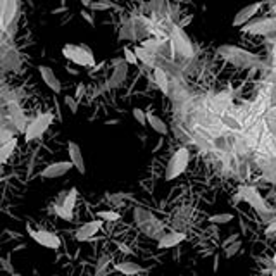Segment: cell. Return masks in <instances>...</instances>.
I'll return each mask as SVG.
<instances>
[{
  "instance_id": "obj_16",
  "label": "cell",
  "mask_w": 276,
  "mask_h": 276,
  "mask_svg": "<svg viewBox=\"0 0 276 276\" xmlns=\"http://www.w3.org/2000/svg\"><path fill=\"white\" fill-rule=\"evenodd\" d=\"M185 238H186L185 233L171 231V233H168V235H164V236H161V238H159L157 247L159 248H173V247L180 245L181 242H185Z\"/></svg>"
},
{
  "instance_id": "obj_1",
  "label": "cell",
  "mask_w": 276,
  "mask_h": 276,
  "mask_svg": "<svg viewBox=\"0 0 276 276\" xmlns=\"http://www.w3.org/2000/svg\"><path fill=\"white\" fill-rule=\"evenodd\" d=\"M223 59H226L231 64L238 66V68H252V66H259L261 61H259L257 56L247 52L243 49H238V47H231V45H223L219 50H217Z\"/></svg>"
},
{
  "instance_id": "obj_11",
  "label": "cell",
  "mask_w": 276,
  "mask_h": 276,
  "mask_svg": "<svg viewBox=\"0 0 276 276\" xmlns=\"http://www.w3.org/2000/svg\"><path fill=\"white\" fill-rule=\"evenodd\" d=\"M38 75H40L42 81L45 83V87L49 88L50 92L54 93H61L62 92V85H61V80L59 76L56 75V71H54L50 66H38Z\"/></svg>"
},
{
  "instance_id": "obj_2",
  "label": "cell",
  "mask_w": 276,
  "mask_h": 276,
  "mask_svg": "<svg viewBox=\"0 0 276 276\" xmlns=\"http://www.w3.org/2000/svg\"><path fill=\"white\" fill-rule=\"evenodd\" d=\"M62 56L69 62L81 68H93L95 66V56H93L92 49L87 45H75V44H66L62 49Z\"/></svg>"
},
{
  "instance_id": "obj_13",
  "label": "cell",
  "mask_w": 276,
  "mask_h": 276,
  "mask_svg": "<svg viewBox=\"0 0 276 276\" xmlns=\"http://www.w3.org/2000/svg\"><path fill=\"white\" fill-rule=\"evenodd\" d=\"M259 9H261V2L248 4V6H245L243 9H240L238 13L235 14V18H233V21H231V26H235V28H242L243 25L250 23V19L259 13Z\"/></svg>"
},
{
  "instance_id": "obj_34",
  "label": "cell",
  "mask_w": 276,
  "mask_h": 276,
  "mask_svg": "<svg viewBox=\"0 0 276 276\" xmlns=\"http://www.w3.org/2000/svg\"><path fill=\"white\" fill-rule=\"evenodd\" d=\"M269 106L276 107V75L271 78V92H269Z\"/></svg>"
},
{
  "instance_id": "obj_21",
  "label": "cell",
  "mask_w": 276,
  "mask_h": 276,
  "mask_svg": "<svg viewBox=\"0 0 276 276\" xmlns=\"http://www.w3.org/2000/svg\"><path fill=\"white\" fill-rule=\"evenodd\" d=\"M16 147H18V140H16L14 137L9 138L6 143H2V145H0V164H4V162L9 161V157L14 154Z\"/></svg>"
},
{
  "instance_id": "obj_3",
  "label": "cell",
  "mask_w": 276,
  "mask_h": 276,
  "mask_svg": "<svg viewBox=\"0 0 276 276\" xmlns=\"http://www.w3.org/2000/svg\"><path fill=\"white\" fill-rule=\"evenodd\" d=\"M190 162V152L186 147H180L173 155H171L168 166H166V181H173L176 178H180L188 168Z\"/></svg>"
},
{
  "instance_id": "obj_28",
  "label": "cell",
  "mask_w": 276,
  "mask_h": 276,
  "mask_svg": "<svg viewBox=\"0 0 276 276\" xmlns=\"http://www.w3.org/2000/svg\"><path fill=\"white\" fill-rule=\"evenodd\" d=\"M240 248H242V240H236V242L230 243L228 247H224L223 250H224V255H226V257L230 259V257H235V255L238 254Z\"/></svg>"
},
{
  "instance_id": "obj_41",
  "label": "cell",
  "mask_w": 276,
  "mask_h": 276,
  "mask_svg": "<svg viewBox=\"0 0 276 276\" xmlns=\"http://www.w3.org/2000/svg\"><path fill=\"white\" fill-rule=\"evenodd\" d=\"M66 11H68V7L62 6V7H59V9H54L52 14H62V13H66Z\"/></svg>"
},
{
  "instance_id": "obj_40",
  "label": "cell",
  "mask_w": 276,
  "mask_h": 276,
  "mask_svg": "<svg viewBox=\"0 0 276 276\" xmlns=\"http://www.w3.org/2000/svg\"><path fill=\"white\" fill-rule=\"evenodd\" d=\"M83 92H85V85H83V83H80V85H78V90H76L75 99H76V100H80L81 97H83Z\"/></svg>"
},
{
  "instance_id": "obj_27",
  "label": "cell",
  "mask_w": 276,
  "mask_h": 276,
  "mask_svg": "<svg viewBox=\"0 0 276 276\" xmlns=\"http://www.w3.org/2000/svg\"><path fill=\"white\" fill-rule=\"evenodd\" d=\"M221 123L224 124L226 128H230V130H233V131H240L242 130V124H240L238 121H236L233 116H230V114H223L221 116Z\"/></svg>"
},
{
  "instance_id": "obj_39",
  "label": "cell",
  "mask_w": 276,
  "mask_h": 276,
  "mask_svg": "<svg viewBox=\"0 0 276 276\" xmlns=\"http://www.w3.org/2000/svg\"><path fill=\"white\" fill-rule=\"evenodd\" d=\"M233 202H235V204H238V202H243V186H240L238 192L235 193V197H233Z\"/></svg>"
},
{
  "instance_id": "obj_6",
  "label": "cell",
  "mask_w": 276,
  "mask_h": 276,
  "mask_svg": "<svg viewBox=\"0 0 276 276\" xmlns=\"http://www.w3.org/2000/svg\"><path fill=\"white\" fill-rule=\"evenodd\" d=\"M26 231H28L30 238L35 240V243H38L44 248H50V250H57L61 247V238L56 233L49 231V230H35L30 224H26Z\"/></svg>"
},
{
  "instance_id": "obj_22",
  "label": "cell",
  "mask_w": 276,
  "mask_h": 276,
  "mask_svg": "<svg viewBox=\"0 0 276 276\" xmlns=\"http://www.w3.org/2000/svg\"><path fill=\"white\" fill-rule=\"evenodd\" d=\"M133 52H135V56H137V59L138 62H143V64H147V66H152L154 64V57H152V52H149V50H145L143 47H133Z\"/></svg>"
},
{
  "instance_id": "obj_33",
  "label": "cell",
  "mask_w": 276,
  "mask_h": 276,
  "mask_svg": "<svg viewBox=\"0 0 276 276\" xmlns=\"http://www.w3.org/2000/svg\"><path fill=\"white\" fill-rule=\"evenodd\" d=\"M0 266H2V269L4 271H7L11 276H14L16 274V269H14V266L11 264L9 261V257H0Z\"/></svg>"
},
{
  "instance_id": "obj_44",
  "label": "cell",
  "mask_w": 276,
  "mask_h": 276,
  "mask_svg": "<svg viewBox=\"0 0 276 276\" xmlns=\"http://www.w3.org/2000/svg\"><path fill=\"white\" fill-rule=\"evenodd\" d=\"M271 109H273V111H271V112H273V114H276V107H271Z\"/></svg>"
},
{
  "instance_id": "obj_4",
  "label": "cell",
  "mask_w": 276,
  "mask_h": 276,
  "mask_svg": "<svg viewBox=\"0 0 276 276\" xmlns=\"http://www.w3.org/2000/svg\"><path fill=\"white\" fill-rule=\"evenodd\" d=\"M171 50H173V56H180L183 59H190L193 56V45L190 42V38L186 37V33L180 28L178 25L173 26L171 30Z\"/></svg>"
},
{
  "instance_id": "obj_43",
  "label": "cell",
  "mask_w": 276,
  "mask_h": 276,
  "mask_svg": "<svg viewBox=\"0 0 276 276\" xmlns=\"http://www.w3.org/2000/svg\"><path fill=\"white\" fill-rule=\"evenodd\" d=\"M61 6H66V0H61Z\"/></svg>"
},
{
  "instance_id": "obj_32",
  "label": "cell",
  "mask_w": 276,
  "mask_h": 276,
  "mask_svg": "<svg viewBox=\"0 0 276 276\" xmlns=\"http://www.w3.org/2000/svg\"><path fill=\"white\" fill-rule=\"evenodd\" d=\"M140 47H143L145 50H149V52H155V50L159 49V40H154V38H150V40H143Z\"/></svg>"
},
{
  "instance_id": "obj_37",
  "label": "cell",
  "mask_w": 276,
  "mask_h": 276,
  "mask_svg": "<svg viewBox=\"0 0 276 276\" xmlns=\"http://www.w3.org/2000/svg\"><path fill=\"white\" fill-rule=\"evenodd\" d=\"M107 262H109V257H107V255H102V259H100V262H99V267H97V276H100V274L104 273V269H106Z\"/></svg>"
},
{
  "instance_id": "obj_19",
  "label": "cell",
  "mask_w": 276,
  "mask_h": 276,
  "mask_svg": "<svg viewBox=\"0 0 276 276\" xmlns=\"http://www.w3.org/2000/svg\"><path fill=\"white\" fill-rule=\"evenodd\" d=\"M147 124L152 128L155 133L161 135V137H166V135L169 133V128L168 124L164 123V119H161L159 116L152 114V112H147Z\"/></svg>"
},
{
  "instance_id": "obj_26",
  "label": "cell",
  "mask_w": 276,
  "mask_h": 276,
  "mask_svg": "<svg viewBox=\"0 0 276 276\" xmlns=\"http://www.w3.org/2000/svg\"><path fill=\"white\" fill-rule=\"evenodd\" d=\"M99 219H102L104 223H114V221L121 219V214L118 211H99L97 212Z\"/></svg>"
},
{
  "instance_id": "obj_45",
  "label": "cell",
  "mask_w": 276,
  "mask_h": 276,
  "mask_svg": "<svg viewBox=\"0 0 276 276\" xmlns=\"http://www.w3.org/2000/svg\"><path fill=\"white\" fill-rule=\"evenodd\" d=\"M273 276H276V269H274V271H273Z\"/></svg>"
},
{
  "instance_id": "obj_15",
  "label": "cell",
  "mask_w": 276,
  "mask_h": 276,
  "mask_svg": "<svg viewBox=\"0 0 276 276\" xmlns=\"http://www.w3.org/2000/svg\"><path fill=\"white\" fill-rule=\"evenodd\" d=\"M18 13V4L16 0H2V19H0V30H7L11 23L14 21Z\"/></svg>"
},
{
  "instance_id": "obj_24",
  "label": "cell",
  "mask_w": 276,
  "mask_h": 276,
  "mask_svg": "<svg viewBox=\"0 0 276 276\" xmlns=\"http://www.w3.org/2000/svg\"><path fill=\"white\" fill-rule=\"evenodd\" d=\"M235 219V216L231 212H217L214 216H209V223L212 224H228Z\"/></svg>"
},
{
  "instance_id": "obj_14",
  "label": "cell",
  "mask_w": 276,
  "mask_h": 276,
  "mask_svg": "<svg viewBox=\"0 0 276 276\" xmlns=\"http://www.w3.org/2000/svg\"><path fill=\"white\" fill-rule=\"evenodd\" d=\"M71 169H75L71 161H57L47 166V168L42 171V176L47 178V180H56V178L66 176Z\"/></svg>"
},
{
  "instance_id": "obj_18",
  "label": "cell",
  "mask_w": 276,
  "mask_h": 276,
  "mask_svg": "<svg viewBox=\"0 0 276 276\" xmlns=\"http://www.w3.org/2000/svg\"><path fill=\"white\" fill-rule=\"evenodd\" d=\"M126 76H128V64L123 59V61L116 62L114 71H112V76H111V80H109V85H111V87H119V85L126 80Z\"/></svg>"
},
{
  "instance_id": "obj_10",
  "label": "cell",
  "mask_w": 276,
  "mask_h": 276,
  "mask_svg": "<svg viewBox=\"0 0 276 276\" xmlns=\"http://www.w3.org/2000/svg\"><path fill=\"white\" fill-rule=\"evenodd\" d=\"M102 226H104L102 219L88 221V223L81 224V226L75 231V238L78 240V242H88V240H92L97 233L102 230Z\"/></svg>"
},
{
  "instance_id": "obj_9",
  "label": "cell",
  "mask_w": 276,
  "mask_h": 276,
  "mask_svg": "<svg viewBox=\"0 0 276 276\" xmlns=\"http://www.w3.org/2000/svg\"><path fill=\"white\" fill-rule=\"evenodd\" d=\"M243 202H247L250 207H254L257 212H262V214H267L269 212V207L264 202L261 192H259L255 186H243Z\"/></svg>"
},
{
  "instance_id": "obj_36",
  "label": "cell",
  "mask_w": 276,
  "mask_h": 276,
  "mask_svg": "<svg viewBox=\"0 0 276 276\" xmlns=\"http://www.w3.org/2000/svg\"><path fill=\"white\" fill-rule=\"evenodd\" d=\"M273 114V112H271ZM266 126H267V130L271 131L273 135H276V114L273 116H267V119H266Z\"/></svg>"
},
{
  "instance_id": "obj_7",
  "label": "cell",
  "mask_w": 276,
  "mask_h": 276,
  "mask_svg": "<svg viewBox=\"0 0 276 276\" xmlns=\"http://www.w3.org/2000/svg\"><path fill=\"white\" fill-rule=\"evenodd\" d=\"M78 188H69L68 192L64 193V197H62V202L61 204L56 205V214L61 217V219L64 221H73V211H75L76 207V202H78Z\"/></svg>"
},
{
  "instance_id": "obj_35",
  "label": "cell",
  "mask_w": 276,
  "mask_h": 276,
  "mask_svg": "<svg viewBox=\"0 0 276 276\" xmlns=\"http://www.w3.org/2000/svg\"><path fill=\"white\" fill-rule=\"evenodd\" d=\"M80 14H81V18H83V21L88 23V25H90L92 28L95 26V19H93V14L90 13V11H88V9H81Z\"/></svg>"
},
{
  "instance_id": "obj_38",
  "label": "cell",
  "mask_w": 276,
  "mask_h": 276,
  "mask_svg": "<svg viewBox=\"0 0 276 276\" xmlns=\"http://www.w3.org/2000/svg\"><path fill=\"white\" fill-rule=\"evenodd\" d=\"M236 240H240V233H233V235H230L228 238H224V242H223V248L224 247H228L230 243L233 242H236Z\"/></svg>"
},
{
  "instance_id": "obj_30",
  "label": "cell",
  "mask_w": 276,
  "mask_h": 276,
  "mask_svg": "<svg viewBox=\"0 0 276 276\" xmlns=\"http://www.w3.org/2000/svg\"><path fill=\"white\" fill-rule=\"evenodd\" d=\"M131 114H133L135 121H137L140 126H145V124H147V112L143 111V109L135 107L133 111H131Z\"/></svg>"
},
{
  "instance_id": "obj_5",
  "label": "cell",
  "mask_w": 276,
  "mask_h": 276,
  "mask_svg": "<svg viewBox=\"0 0 276 276\" xmlns=\"http://www.w3.org/2000/svg\"><path fill=\"white\" fill-rule=\"evenodd\" d=\"M52 121H54L52 112H42V114H38L37 118H33L25 130V142L30 143V142H33V140L42 138L45 135V131L50 128Z\"/></svg>"
},
{
  "instance_id": "obj_12",
  "label": "cell",
  "mask_w": 276,
  "mask_h": 276,
  "mask_svg": "<svg viewBox=\"0 0 276 276\" xmlns=\"http://www.w3.org/2000/svg\"><path fill=\"white\" fill-rule=\"evenodd\" d=\"M68 155H69V161H71L73 168H75L80 174H87V162H85L81 147L78 145L76 142H73V140L68 142Z\"/></svg>"
},
{
  "instance_id": "obj_23",
  "label": "cell",
  "mask_w": 276,
  "mask_h": 276,
  "mask_svg": "<svg viewBox=\"0 0 276 276\" xmlns=\"http://www.w3.org/2000/svg\"><path fill=\"white\" fill-rule=\"evenodd\" d=\"M11 112H13V121H14L16 126H18V130L25 131L28 124H26V121H25V116H23L21 109L16 107V106H13V107H11Z\"/></svg>"
},
{
  "instance_id": "obj_42",
  "label": "cell",
  "mask_w": 276,
  "mask_h": 276,
  "mask_svg": "<svg viewBox=\"0 0 276 276\" xmlns=\"http://www.w3.org/2000/svg\"><path fill=\"white\" fill-rule=\"evenodd\" d=\"M80 4L85 7V9H88V6H90V4H92V0H80Z\"/></svg>"
},
{
  "instance_id": "obj_31",
  "label": "cell",
  "mask_w": 276,
  "mask_h": 276,
  "mask_svg": "<svg viewBox=\"0 0 276 276\" xmlns=\"http://www.w3.org/2000/svg\"><path fill=\"white\" fill-rule=\"evenodd\" d=\"M78 102H80V100H76L75 97H71V95L64 97V104L68 106V109L73 112V114H78Z\"/></svg>"
},
{
  "instance_id": "obj_29",
  "label": "cell",
  "mask_w": 276,
  "mask_h": 276,
  "mask_svg": "<svg viewBox=\"0 0 276 276\" xmlns=\"http://www.w3.org/2000/svg\"><path fill=\"white\" fill-rule=\"evenodd\" d=\"M123 59H124L126 64H130V66H137L138 64L137 56H135L133 49H130V47H124L123 49Z\"/></svg>"
},
{
  "instance_id": "obj_20",
  "label": "cell",
  "mask_w": 276,
  "mask_h": 276,
  "mask_svg": "<svg viewBox=\"0 0 276 276\" xmlns=\"http://www.w3.org/2000/svg\"><path fill=\"white\" fill-rule=\"evenodd\" d=\"M154 81L162 95H169V78L162 68H154Z\"/></svg>"
},
{
  "instance_id": "obj_25",
  "label": "cell",
  "mask_w": 276,
  "mask_h": 276,
  "mask_svg": "<svg viewBox=\"0 0 276 276\" xmlns=\"http://www.w3.org/2000/svg\"><path fill=\"white\" fill-rule=\"evenodd\" d=\"M114 4L111 0H92V4L88 6L90 11H109V9H114Z\"/></svg>"
},
{
  "instance_id": "obj_8",
  "label": "cell",
  "mask_w": 276,
  "mask_h": 276,
  "mask_svg": "<svg viewBox=\"0 0 276 276\" xmlns=\"http://www.w3.org/2000/svg\"><path fill=\"white\" fill-rule=\"evenodd\" d=\"M242 31L243 33H248V35L267 37V35H271L276 31V19L264 18V19H257V21H250V23H247V25L242 26Z\"/></svg>"
},
{
  "instance_id": "obj_17",
  "label": "cell",
  "mask_w": 276,
  "mask_h": 276,
  "mask_svg": "<svg viewBox=\"0 0 276 276\" xmlns=\"http://www.w3.org/2000/svg\"><path fill=\"white\" fill-rule=\"evenodd\" d=\"M114 269L124 276H135V274H140L145 271L143 266H140V264L135 261H121V262L114 264Z\"/></svg>"
}]
</instances>
